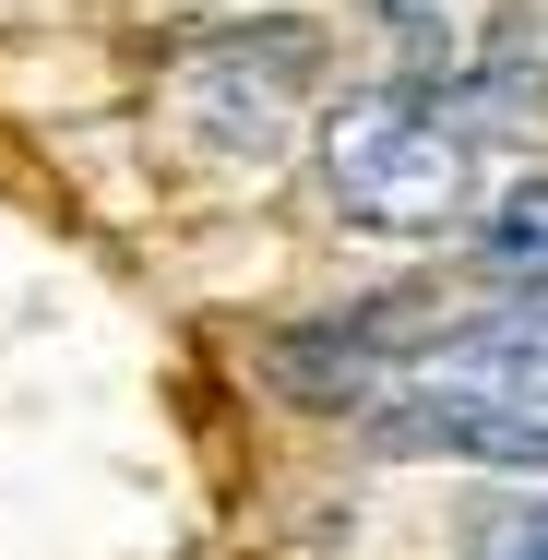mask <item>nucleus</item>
<instances>
[{"label":"nucleus","instance_id":"obj_4","mask_svg":"<svg viewBox=\"0 0 548 560\" xmlns=\"http://www.w3.org/2000/svg\"><path fill=\"white\" fill-rule=\"evenodd\" d=\"M275 382L299 394V406H323V418H382L394 394H406V358L370 335V323H311V335H287L275 346Z\"/></svg>","mask_w":548,"mask_h":560},{"label":"nucleus","instance_id":"obj_6","mask_svg":"<svg viewBox=\"0 0 548 560\" xmlns=\"http://www.w3.org/2000/svg\"><path fill=\"white\" fill-rule=\"evenodd\" d=\"M465 560H548V489L489 501V513H477V537H465Z\"/></svg>","mask_w":548,"mask_h":560},{"label":"nucleus","instance_id":"obj_1","mask_svg":"<svg viewBox=\"0 0 548 560\" xmlns=\"http://www.w3.org/2000/svg\"><path fill=\"white\" fill-rule=\"evenodd\" d=\"M311 155H323V203L346 226H370V238H441V226H477V155H465V131H453L418 84L323 96Z\"/></svg>","mask_w":548,"mask_h":560},{"label":"nucleus","instance_id":"obj_3","mask_svg":"<svg viewBox=\"0 0 548 560\" xmlns=\"http://www.w3.org/2000/svg\"><path fill=\"white\" fill-rule=\"evenodd\" d=\"M430 394H465V406H513V418H548V299H513V311H477L406 370Z\"/></svg>","mask_w":548,"mask_h":560},{"label":"nucleus","instance_id":"obj_2","mask_svg":"<svg viewBox=\"0 0 548 560\" xmlns=\"http://www.w3.org/2000/svg\"><path fill=\"white\" fill-rule=\"evenodd\" d=\"M323 72H334V48H323V24H299V12L215 24V36H191V48L167 60V108L191 119L203 155L263 167V155L299 143V119H323Z\"/></svg>","mask_w":548,"mask_h":560},{"label":"nucleus","instance_id":"obj_5","mask_svg":"<svg viewBox=\"0 0 548 560\" xmlns=\"http://www.w3.org/2000/svg\"><path fill=\"white\" fill-rule=\"evenodd\" d=\"M465 250H477V275L501 299H548V179H513L489 215L465 226Z\"/></svg>","mask_w":548,"mask_h":560}]
</instances>
